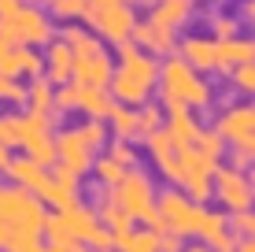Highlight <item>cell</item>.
Here are the masks:
<instances>
[{
	"mask_svg": "<svg viewBox=\"0 0 255 252\" xmlns=\"http://www.w3.org/2000/svg\"><path fill=\"white\" fill-rule=\"evenodd\" d=\"M155 89H159L166 111H200V108H211V100H215L211 82L200 71H192L181 56H174V52L166 56V63L159 67Z\"/></svg>",
	"mask_w": 255,
	"mask_h": 252,
	"instance_id": "1",
	"label": "cell"
},
{
	"mask_svg": "<svg viewBox=\"0 0 255 252\" xmlns=\"http://www.w3.org/2000/svg\"><path fill=\"white\" fill-rule=\"evenodd\" d=\"M115 48H119V67L111 71L108 89H111V97H115L119 104L137 108V104H144L155 93L159 63H155L144 48H137L133 41H122V45H115Z\"/></svg>",
	"mask_w": 255,
	"mask_h": 252,
	"instance_id": "2",
	"label": "cell"
},
{
	"mask_svg": "<svg viewBox=\"0 0 255 252\" xmlns=\"http://www.w3.org/2000/svg\"><path fill=\"white\" fill-rule=\"evenodd\" d=\"M85 26L108 45H122L133 33V4H122V0H85Z\"/></svg>",
	"mask_w": 255,
	"mask_h": 252,
	"instance_id": "3",
	"label": "cell"
},
{
	"mask_svg": "<svg viewBox=\"0 0 255 252\" xmlns=\"http://www.w3.org/2000/svg\"><path fill=\"white\" fill-rule=\"evenodd\" d=\"M111 189H115V201L122 204V212L133 223H148V227L155 223V193H159V189L152 186V178H148L137 163L122 171V178Z\"/></svg>",
	"mask_w": 255,
	"mask_h": 252,
	"instance_id": "4",
	"label": "cell"
},
{
	"mask_svg": "<svg viewBox=\"0 0 255 252\" xmlns=\"http://www.w3.org/2000/svg\"><path fill=\"white\" fill-rule=\"evenodd\" d=\"M45 201L37 193H30L26 186H0V223L4 227H15V230H30V234H41L45 227Z\"/></svg>",
	"mask_w": 255,
	"mask_h": 252,
	"instance_id": "5",
	"label": "cell"
},
{
	"mask_svg": "<svg viewBox=\"0 0 255 252\" xmlns=\"http://www.w3.org/2000/svg\"><path fill=\"white\" fill-rule=\"evenodd\" d=\"M0 41L7 45H48L52 41V19L41 7L19 4V11L11 15H0Z\"/></svg>",
	"mask_w": 255,
	"mask_h": 252,
	"instance_id": "6",
	"label": "cell"
},
{
	"mask_svg": "<svg viewBox=\"0 0 255 252\" xmlns=\"http://www.w3.org/2000/svg\"><path fill=\"white\" fill-rule=\"evenodd\" d=\"M215 167H218V160L204 156L196 145H185V149H178V182L174 186L189 201L204 204V201H211V175H215Z\"/></svg>",
	"mask_w": 255,
	"mask_h": 252,
	"instance_id": "7",
	"label": "cell"
},
{
	"mask_svg": "<svg viewBox=\"0 0 255 252\" xmlns=\"http://www.w3.org/2000/svg\"><path fill=\"white\" fill-rule=\"evenodd\" d=\"M155 215L166 230H174L178 238H196V215H200V204L189 201L181 189H163L155 193Z\"/></svg>",
	"mask_w": 255,
	"mask_h": 252,
	"instance_id": "8",
	"label": "cell"
},
{
	"mask_svg": "<svg viewBox=\"0 0 255 252\" xmlns=\"http://www.w3.org/2000/svg\"><path fill=\"white\" fill-rule=\"evenodd\" d=\"M211 197L222 201L226 212H244L252 208V178L248 171H237V167H215L211 175Z\"/></svg>",
	"mask_w": 255,
	"mask_h": 252,
	"instance_id": "9",
	"label": "cell"
},
{
	"mask_svg": "<svg viewBox=\"0 0 255 252\" xmlns=\"http://www.w3.org/2000/svg\"><path fill=\"white\" fill-rule=\"evenodd\" d=\"M19 149L30 156L41 167H52L56 163V134H52V119L41 115H22V134H19Z\"/></svg>",
	"mask_w": 255,
	"mask_h": 252,
	"instance_id": "10",
	"label": "cell"
},
{
	"mask_svg": "<svg viewBox=\"0 0 255 252\" xmlns=\"http://www.w3.org/2000/svg\"><path fill=\"white\" fill-rule=\"evenodd\" d=\"M93 156H96V149L85 141L82 126H67V130H59V134H56V163H63V167L74 171L78 178L89 175Z\"/></svg>",
	"mask_w": 255,
	"mask_h": 252,
	"instance_id": "11",
	"label": "cell"
},
{
	"mask_svg": "<svg viewBox=\"0 0 255 252\" xmlns=\"http://www.w3.org/2000/svg\"><path fill=\"white\" fill-rule=\"evenodd\" d=\"M215 134L222 137L226 145H233V149H255V111L252 104H233V108H226L222 115H218L215 123Z\"/></svg>",
	"mask_w": 255,
	"mask_h": 252,
	"instance_id": "12",
	"label": "cell"
},
{
	"mask_svg": "<svg viewBox=\"0 0 255 252\" xmlns=\"http://www.w3.org/2000/svg\"><path fill=\"white\" fill-rule=\"evenodd\" d=\"M78 182H82V178H78L74 171H67L63 163H52L45 182L37 186V197L48 208H56V212H59V208H70V204L78 201Z\"/></svg>",
	"mask_w": 255,
	"mask_h": 252,
	"instance_id": "13",
	"label": "cell"
},
{
	"mask_svg": "<svg viewBox=\"0 0 255 252\" xmlns=\"http://www.w3.org/2000/svg\"><path fill=\"white\" fill-rule=\"evenodd\" d=\"M111 71H115V63H111V56L104 48L93 52V56H74V63H70V78L78 85H100V89H108Z\"/></svg>",
	"mask_w": 255,
	"mask_h": 252,
	"instance_id": "14",
	"label": "cell"
},
{
	"mask_svg": "<svg viewBox=\"0 0 255 252\" xmlns=\"http://www.w3.org/2000/svg\"><path fill=\"white\" fill-rule=\"evenodd\" d=\"M174 33H178V30H166V26H155V22H148V19H137L129 41H133L137 48L152 52V56H170L174 45H178V37H174Z\"/></svg>",
	"mask_w": 255,
	"mask_h": 252,
	"instance_id": "15",
	"label": "cell"
},
{
	"mask_svg": "<svg viewBox=\"0 0 255 252\" xmlns=\"http://www.w3.org/2000/svg\"><path fill=\"white\" fill-rule=\"evenodd\" d=\"M0 175H7V182H15V186H26L30 193H37V186L45 182L48 167L33 163L30 156H7V160L0 163Z\"/></svg>",
	"mask_w": 255,
	"mask_h": 252,
	"instance_id": "16",
	"label": "cell"
},
{
	"mask_svg": "<svg viewBox=\"0 0 255 252\" xmlns=\"http://www.w3.org/2000/svg\"><path fill=\"white\" fill-rule=\"evenodd\" d=\"M174 52L185 59L192 71H200V74L215 71V37H185V41L174 45Z\"/></svg>",
	"mask_w": 255,
	"mask_h": 252,
	"instance_id": "17",
	"label": "cell"
},
{
	"mask_svg": "<svg viewBox=\"0 0 255 252\" xmlns=\"http://www.w3.org/2000/svg\"><path fill=\"white\" fill-rule=\"evenodd\" d=\"M255 59V45L248 37H222L215 41V71H230L237 63H252Z\"/></svg>",
	"mask_w": 255,
	"mask_h": 252,
	"instance_id": "18",
	"label": "cell"
},
{
	"mask_svg": "<svg viewBox=\"0 0 255 252\" xmlns=\"http://www.w3.org/2000/svg\"><path fill=\"white\" fill-rule=\"evenodd\" d=\"M59 219L67 223V230H70V238L74 241H89L96 230H100V219H96V212L93 208H85V204H70V208H59Z\"/></svg>",
	"mask_w": 255,
	"mask_h": 252,
	"instance_id": "19",
	"label": "cell"
},
{
	"mask_svg": "<svg viewBox=\"0 0 255 252\" xmlns=\"http://www.w3.org/2000/svg\"><path fill=\"white\" fill-rule=\"evenodd\" d=\"M192 15V0H152V11H148V22L166 26V30H178L185 26Z\"/></svg>",
	"mask_w": 255,
	"mask_h": 252,
	"instance_id": "20",
	"label": "cell"
},
{
	"mask_svg": "<svg viewBox=\"0 0 255 252\" xmlns=\"http://www.w3.org/2000/svg\"><path fill=\"white\" fill-rule=\"evenodd\" d=\"M70 63H74V52L63 37L59 41H48V52H45V78L52 85H63L70 82Z\"/></svg>",
	"mask_w": 255,
	"mask_h": 252,
	"instance_id": "21",
	"label": "cell"
},
{
	"mask_svg": "<svg viewBox=\"0 0 255 252\" xmlns=\"http://www.w3.org/2000/svg\"><path fill=\"white\" fill-rule=\"evenodd\" d=\"M115 97H111V89H100V85H82L78 89V108L74 111H82V115H89V119H108L111 115V108H115Z\"/></svg>",
	"mask_w": 255,
	"mask_h": 252,
	"instance_id": "22",
	"label": "cell"
},
{
	"mask_svg": "<svg viewBox=\"0 0 255 252\" xmlns=\"http://www.w3.org/2000/svg\"><path fill=\"white\" fill-rule=\"evenodd\" d=\"M52 97H56V85H52L45 74H41V78H30V85H26V108H30V115H41V119H56Z\"/></svg>",
	"mask_w": 255,
	"mask_h": 252,
	"instance_id": "23",
	"label": "cell"
},
{
	"mask_svg": "<svg viewBox=\"0 0 255 252\" xmlns=\"http://www.w3.org/2000/svg\"><path fill=\"white\" fill-rule=\"evenodd\" d=\"M166 134H170V141L178 149H185V145L196 141L200 123L192 119V111H166Z\"/></svg>",
	"mask_w": 255,
	"mask_h": 252,
	"instance_id": "24",
	"label": "cell"
},
{
	"mask_svg": "<svg viewBox=\"0 0 255 252\" xmlns=\"http://www.w3.org/2000/svg\"><path fill=\"white\" fill-rule=\"evenodd\" d=\"M63 41L70 45L74 56H93V52L104 48V41L96 37L89 26H82V22H67V26H63Z\"/></svg>",
	"mask_w": 255,
	"mask_h": 252,
	"instance_id": "25",
	"label": "cell"
},
{
	"mask_svg": "<svg viewBox=\"0 0 255 252\" xmlns=\"http://www.w3.org/2000/svg\"><path fill=\"white\" fill-rule=\"evenodd\" d=\"M115 252H159V238H155V230H133L129 227L126 234L115 238Z\"/></svg>",
	"mask_w": 255,
	"mask_h": 252,
	"instance_id": "26",
	"label": "cell"
},
{
	"mask_svg": "<svg viewBox=\"0 0 255 252\" xmlns=\"http://www.w3.org/2000/svg\"><path fill=\"white\" fill-rule=\"evenodd\" d=\"M37 245H41V234H30V230H15V227H7L0 252H33Z\"/></svg>",
	"mask_w": 255,
	"mask_h": 252,
	"instance_id": "27",
	"label": "cell"
},
{
	"mask_svg": "<svg viewBox=\"0 0 255 252\" xmlns=\"http://www.w3.org/2000/svg\"><path fill=\"white\" fill-rule=\"evenodd\" d=\"M89 171L96 175V182H100V186H115L126 167H122L119 160H111V156L104 152V156H93V167H89Z\"/></svg>",
	"mask_w": 255,
	"mask_h": 252,
	"instance_id": "28",
	"label": "cell"
},
{
	"mask_svg": "<svg viewBox=\"0 0 255 252\" xmlns=\"http://www.w3.org/2000/svg\"><path fill=\"white\" fill-rule=\"evenodd\" d=\"M52 19H63V22H78L85 15V0H45Z\"/></svg>",
	"mask_w": 255,
	"mask_h": 252,
	"instance_id": "29",
	"label": "cell"
},
{
	"mask_svg": "<svg viewBox=\"0 0 255 252\" xmlns=\"http://www.w3.org/2000/svg\"><path fill=\"white\" fill-rule=\"evenodd\" d=\"M159 123H163V111L155 108V104H148V100L137 104V141H144V137L152 134Z\"/></svg>",
	"mask_w": 255,
	"mask_h": 252,
	"instance_id": "30",
	"label": "cell"
},
{
	"mask_svg": "<svg viewBox=\"0 0 255 252\" xmlns=\"http://www.w3.org/2000/svg\"><path fill=\"white\" fill-rule=\"evenodd\" d=\"M0 104H11V108H22L26 104V85L11 74H0Z\"/></svg>",
	"mask_w": 255,
	"mask_h": 252,
	"instance_id": "31",
	"label": "cell"
},
{
	"mask_svg": "<svg viewBox=\"0 0 255 252\" xmlns=\"http://www.w3.org/2000/svg\"><path fill=\"white\" fill-rule=\"evenodd\" d=\"M226 227H230L233 238H255V215H252V208H244V212H230Z\"/></svg>",
	"mask_w": 255,
	"mask_h": 252,
	"instance_id": "32",
	"label": "cell"
},
{
	"mask_svg": "<svg viewBox=\"0 0 255 252\" xmlns=\"http://www.w3.org/2000/svg\"><path fill=\"white\" fill-rule=\"evenodd\" d=\"M108 156H111V160H119L122 167H133V163H137V149H133V141H122V137H111Z\"/></svg>",
	"mask_w": 255,
	"mask_h": 252,
	"instance_id": "33",
	"label": "cell"
},
{
	"mask_svg": "<svg viewBox=\"0 0 255 252\" xmlns=\"http://www.w3.org/2000/svg\"><path fill=\"white\" fill-rule=\"evenodd\" d=\"M226 74L233 78V85H237L241 93H252V89H255V67H252V63H237V67H230Z\"/></svg>",
	"mask_w": 255,
	"mask_h": 252,
	"instance_id": "34",
	"label": "cell"
},
{
	"mask_svg": "<svg viewBox=\"0 0 255 252\" xmlns=\"http://www.w3.org/2000/svg\"><path fill=\"white\" fill-rule=\"evenodd\" d=\"M211 33H215V41L237 37V19H230V15H215V19H211Z\"/></svg>",
	"mask_w": 255,
	"mask_h": 252,
	"instance_id": "35",
	"label": "cell"
},
{
	"mask_svg": "<svg viewBox=\"0 0 255 252\" xmlns=\"http://www.w3.org/2000/svg\"><path fill=\"white\" fill-rule=\"evenodd\" d=\"M230 167H237V171H248V167H252V149H233V156H230Z\"/></svg>",
	"mask_w": 255,
	"mask_h": 252,
	"instance_id": "36",
	"label": "cell"
},
{
	"mask_svg": "<svg viewBox=\"0 0 255 252\" xmlns=\"http://www.w3.org/2000/svg\"><path fill=\"white\" fill-rule=\"evenodd\" d=\"M233 252H255V241H252V238H237Z\"/></svg>",
	"mask_w": 255,
	"mask_h": 252,
	"instance_id": "37",
	"label": "cell"
},
{
	"mask_svg": "<svg viewBox=\"0 0 255 252\" xmlns=\"http://www.w3.org/2000/svg\"><path fill=\"white\" fill-rule=\"evenodd\" d=\"M19 4H22V0H0V15H11V11H19Z\"/></svg>",
	"mask_w": 255,
	"mask_h": 252,
	"instance_id": "38",
	"label": "cell"
},
{
	"mask_svg": "<svg viewBox=\"0 0 255 252\" xmlns=\"http://www.w3.org/2000/svg\"><path fill=\"white\" fill-rule=\"evenodd\" d=\"M181 252H215V249L204 245V241H196V245H189V249H181Z\"/></svg>",
	"mask_w": 255,
	"mask_h": 252,
	"instance_id": "39",
	"label": "cell"
},
{
	"mask_svg": "<svg viewBox=\"0 0 255 252\" xmlns=\"http://www.w3.org/2000/svg\"><path fill=\"white\" fill-rule=\"evenodd\" d=\"M33 252H59V249H52V245H37Z\"/></svg>",
	"mask_w": 255,
	"mask_h": 252,
	"instance_id": "40",
	"label": "cell"
},
{
	"mask_svg": "<svg viewBox=\"0 0 255 252\" xmlns=\"http://www.w3.org/2000/svg\"><path fill=\"white\" fill-rule=\"evenodd\" d=\"M4 234H7V227H4V223H0V245H4Z\"/></svg>",
	"mask_w": 255,
	"mask_h": 252,
	"instance_id": "41",
	"label": "cell"
},
{
	"mask_svg": "<svg viewBox=\"0 0 255 252\" xmlns=\"http://www.w3.org/2000/svg\"><path fill=\"white\" fill-rule=\"evenodd\" d=\"M7 48H11V45H7V41H0V56H4V52H7Z\"/></svg>",
	"mask_w": 255,
	"mask_h": 252,
	"instance_id": "42",
	"label": "cell"
},
{
	"mask_svg": "<svg viewBox=\"0 0 255 252\" xmlns=\"http://www.w3.org/2000/svg\"><path fill=\"white\" fill-rule=\"evenodd\" d=\"M122 4H137V0H122Z\"/></svg>",
	"mask_w": 255,
	"mask_h": 252,
	"instance_id": "43",
	"label": "cell"
},
{
	"mask_svg": "<svg viewBox=\"0 0 255 252\" xmlns=\"http://www.w3.org/2000/svg\"><path fill=\"white\" fill-rule=\"evenodd\" d=\"M192 4H200V0H192Z\"/></svg>",
	"mask_w": 255,
	"mask_h": 252,
	"instance_id": "44",
	"label": "cell"
},
{
	"mask_svg": "<svg viewBox=\"0 0 255 252\" xmlns=\"http://www.w3.org/2000/svg\"><path fill=\"white\" fill-rule=\"evenodd\" d=\"M111 252H115V249H111Z\"/></svg>",
	"mask_w": 255,
	"mask_h": 252,
	"instance_id": "45",
	"label": "cell"
}]
</instances>
